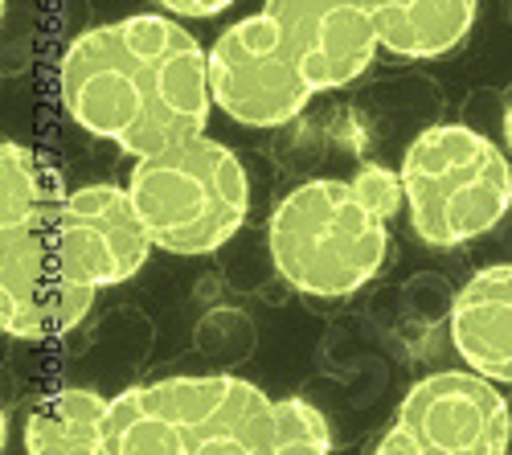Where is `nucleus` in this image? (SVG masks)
Returning <instances> with one entry per match:
<instances>
[{
  "label": "nucleus",
  "mask_w": 512,
  "mask_h": 455,
  "mask_svg": "<svg viewBox=\"0 0 512 455\" xmlns=\"http://www.w3.org/2000/svg\"><path fill=\"white\" fill-rule=\"evenodd\" d=\"M156 5L173 17H185V21H205V17L226 13L234 0H156Z\"/></svg>",
  "instance_id": "nucleus-16"
},
{
  "label": "nucleus",
  "mask_w": 512,
  "mask_h": 455,
  "mask_svg": "<svg viewBox=\"0 0 512 455\" xmlns=\"http://www.w3.org/2000/svg\"><path fill=\"white\" fill-rule=\"evenodd\" d=\"M54 91L82 132L136 160L201 136L218 107L209 54L181 21L160 13L78 33L54 66Z\"/></svg>",
  "instance_id": "nucleus-1"
},
{
  "label": "nucleus",
  "mask_w": 512,
  "mask_h": 455,
  "mask_svg": "<svg viewBox=\"0 0 512 455\" xmlns=\"http://www.w3.org/2000/svg\"><path fill=\"white\" fill-rule=\"evenodd\" d=\"M381 50L398 58H443L476 25L480 0H365Z\"/></svg>",
  "instance_id": "nucleus-12"
},
{
  "label": "nucleus",
  "mask_w": 512,
  "mask_h": 455,
  "mask_svg": "<svg viewBox=\"0 0 512 455\" xmlns=\"http://www.w3.org/2000/svg\"><path fill=\"white\" fill-rule=\"evenodd\" d=\"M209 87L213 103L234 123L263 132L300 119L316 99V87L267 9L218 33L209 46Z\"/></svg>",
  "instance_id": "nucleus-8"
},
{
  "label": "nucleus",
  "mask_w": 512,
  "mask_h": 455,
  "mask_svg": "<svg viewBox=\"0 0 512 455\" xmlns=\"http://www.w3.org/2000/svg\"><path fill=\"white\" fill-rule=\"evenodd\" d=\"M107 455H275V398L234 374L127 386L107 410Z\"/></svg>",
  "instance_id": "nucleus-3"
},
{
  "label": "nucleus",
  "mask_w": 512,
  "mask_h": 455,
  "mask_svg": "<svg viewBox=\"0 0 512 455\" xmlns=\"http://www.w3.org/2000/svg\"><path fill=\"white\" fill-rule=\"evenodd\" d=\"M451 341L476 374L512 386V263L484 267L459 287Z\"/></svg>",
  "instance_id": "nucleus-11"
},
{
  "label": "nucleus",
  "mask_w": 512,
  "mask_h": 455,
  "mask_svg": "<svg viewBox=\"0 0 512 455\" xmlns=\"http://www.w3.org/2000/svg\"><path fill=\"white\" fill-rule=\"evenodd\" d=\"M263 9L283 29L316 95L357 82L381 50L365 0H267Z\"/></svg>",
  "instance_id": "nucleus-10"
},
{
  "label": "nucleus",
  "mask_w": 512,
  "mask_h": 455,
  "mask_svg": "<svg viewBox=\"0 0 512 455\" xmlns=\"http://www.w3.org/2000/svg\"><path fill=\"white\" fill-rule=\"evenodd\" d=\"M512 443V410L500 382L443 369L414 382L373 451L386 455H496Z\"/></svg>",
  "instance_id": "nucleus-7"
},
{
  "label": "nucleus",
  "mask_w": 512,
  "mask_h": 455,
  "mask_svg": "<svg viewBox=\"0 0 512 455\" xmlns=\"http://www.w3.org/2000/svg\"><path fill=\"white\" fill-rule=\"evenodd\" d=\"M111 398L87 386H62L37 398L25 419L29 455H107Z\"/></svg>",
  "instance_id": "nucleus-13"
},
{
  "label": "nucleus",
  "mask_w": 512,
  "mask_h": 455,
  "mask_svg": "<svg viewBox=\"0 0 512 455\" xmlns=\"http://www.w3.org/2000/svg\"><path fill=\"white\" fill-rule=\"evenodd\" d=\"M66 181L37 148L0 144V328L17 341H58L91 316L95 292L62 251Z\"/></svg>",
  "instance_id": "nucleus-2"
},
{
  "label": "nucleus",
  "mask_w": 512,
  "mask_h": 455,
  "mask_svg": "<svg viewBox=\"0 0 512 455\" xmlns=\"http://www.w3.org/2000/svg\"><path fill=\"white\" fill-rule=\"evenodd\" d=\"M406 214L426 246H463L500 226L512 210L508 156L467 123L422 128L402 156Z\"/></svg>",
  "instance_id": "nucleus-6"
},
{
  "label": "nucleus",
  "mask_w": 512,
  "mask_h": 455,
  "mask_svg": "<svg viewBox=\"0 0 512 455\" xmlns=\"http://www.w3.org/2000/svg\"><path fill=\"white\" fill-rule=\"evenodd\" d=\"M332 451V427L308 398H275V455H324Z\"/></svg>",
  "instance_id": "nucleus-14"
},
{
  "label": "nucleus",
  "mask_w": 512,
  "mask_h": 455,
  "mask_svg": "<svg viewBox=\"0 0 512 455\" xmlns=\"http://www.w3.org/2000/svg\"><path fill=\"white\" fill-rule=\"evenodd\" d=\"M140 218L152 230L156 251L213 255L226 246L250 214V177L234 148L205 132L164 152L140 156L127 177Z\"/></svg>",
  "instance_id": "nucleus-5"
},
{
  "label": "nucleus",
  "mask_w": 512,
  "mask_h": 455,
  "mask_svg": "<svg viewBox=\"0 0 512 455\" xmlns=\"http://www.w3.org/2000/svg\"><path fill=\"white\" fill-rule=\"evenodd\" d=\"M500 128H504V144H508V152H512V103L504 107V119H500Z\"/></svg>",
  "instance_id": "nucleus-17"
},
{
  "label": "nucleus",
  "mask_w": 512,
  "mask_h": 455,
  "mask_svg": "<svg viewBox=\"0 0 512 455\" xmlns=\"http://www.w3.org/2000/svg\"><path fill=\"white\" fill-rule=\"evenodd\" d=\"M62 251L66 267L78 283H87L91 292L103 287H119L136 279L156 251L152 230L140 218L127 185H78L66 197L62 214Z\"/></svg>",
  "instance_id": "nucleus-9"
},
{
  "label": "nucleus",
  "mask_w": 512,
  "mask_h": 455,
  "mask_svg": "<svg viewBox=\"0 0 512 455\" xmlns=\"http://www.w3.org/2000/svg\"><path fill=\"white\" fill-rule=\"evenodd\" d=\"M353 185L361 189V197L381 210L386 218H394L402 205H406V185H402V173L394 169H381V164H365V169L353 177Z\"/></svg>",
  "instance_id": "nucleus-15"
},
{
  "label": "nucleus",
  "mask_w": 512,
  "mask_h": 455,
  "mask_svg": "<svg viewBox=\"0 0 512 455\" xmlns=\"http://www.w3.org/2000/svg\"><path fill=\"white\" fill-rule=\"evenodd\" d=\"M386 214L353 181L316 177L295 185L267 218V251L279 279L312 300L357 296L390 255Z\"/></svg>",
  "instance_id": "nucleus-4"
}]
</instances>
